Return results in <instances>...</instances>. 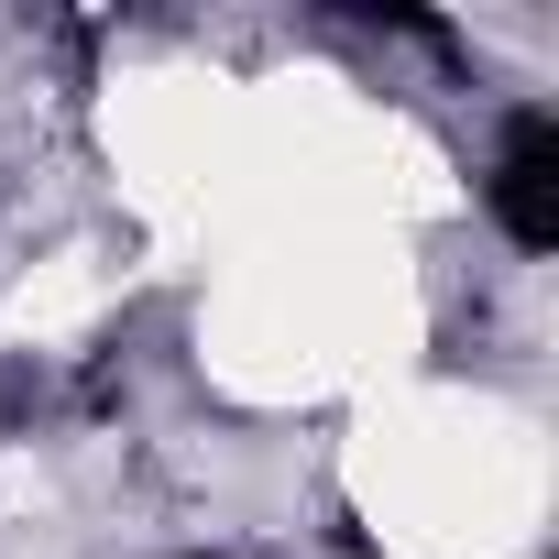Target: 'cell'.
Instances as JSON below:
<instances>
[{
    "label": "cell",
    "instance_id": "obj_1",
    "mask_svg": "<svg viewBox=\"0 0 559 559\" xmlns=\"http://www.w3.org/2000/svg\"><path fill=\"white\" fill-rule=\"evenodd\" d=\"M493 209H504V230H515L526 252H548V241H559V132H548V121H526V132L504 143Z\"/></svg>",
    "mask_w": 559,
    "mask_h": 559
}]
</instances>
